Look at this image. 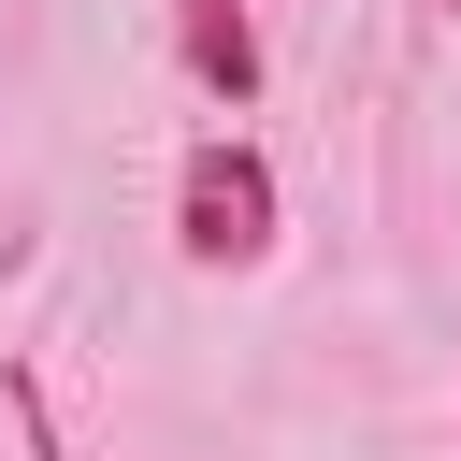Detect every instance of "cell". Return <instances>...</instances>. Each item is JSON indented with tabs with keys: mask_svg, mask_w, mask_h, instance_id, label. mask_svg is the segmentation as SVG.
<instances>
[{
	"mask_svg": "<svg viewBox=\"0 0 461 461\" xmlns=\"http://www.w3.org/2000/svg\"><path fill=\"white\" fill-rule=\"evenodd\" d=\"M187 72H202L216 101L259 86V29H245V0H187Z\"/></svg>",
	"mask_w": 461,
	"mask_h": 461,
	"instance_id": "obj_2",
	"label": "cell"
},
{
	"mask_svg": "<svg viewBox=\"0 0 461 461\" xmlns=\"http://www.w3.org/2000/svg\"><path fill=\"white\" fill-rule=\"evenodd\" d=\"M173 245L202 259V274H245V259H274V158L259 144H187V173H173Z\"/></svg>",
	"mask_w": 461,
	"mask_h": 461,
	"instance_id": "obj_1",
	"label": "cell"
},
{
	"mask_svg": "<svg viewBox=\"0 0 461 461\" xmlns=\"http://www.w3.org/2000/svg\"><path fill=\"white\" fill-rule=\"evenodd\" d=\"M447 14H461V0H447Z\"/></svg>",
	"mask_w": 461,
	"mask_h": 461,
	"instance_id": "obj_3",
	"label": "cell"
}]
</instances>
